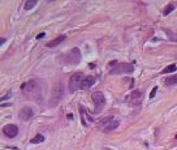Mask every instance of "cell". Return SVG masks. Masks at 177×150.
Returning a JSON list of instances; mask_svg holds the SVG:
<instances>
[{"label":"cell","mask_w":177,"mask_h":150,"mask_svg":"<svg viewBox=\"0 0 177 150\" xmlns=\"http://www.w3.org/2000/svg\"><path fill=\"white\" fill-rule=\"evenodd\" d=\"M175 71H177V65L176 64H171V65H168L167 68L163 69V73L167 74V73H172V72H175Z\"/></svg>","instance_id":"cell-15"},{"label":"cell","mask_w":177,"mask_h":150,"mask_svg":"<svg viewBox=\"0 0 177 150\" xmlns=\"http://www.w3.org/2000/svg\"><path fill=\"white\" fill-rule=\"evenodd\" d=\"M44 35H46V33H41V34H38V35H37V39H42Z\"/></svg>","instance_id":"cell-22"},{"label":"cell","mask_w":177,"mask_h":150,"mask_svg":"<svg viewBox=\"0 0 177 150\" xmlns=\"http://www.w3.org/2000/svg\"><path fill=\"white\" fill-rule=\"evenodd\" d=\"M44 141V137L42 135H37L35 137L31 140V144H41V142H43Z\"/></svg>","instance_id":"cell-18"},{"label":"cell","mask_w":177,"mask_h":150,"mask_svg":"<svg viewBox=\"0 0 177 150\" xmlns=\"http://www.w3.org/2000/svg\"><path fill=\"white\" fill-rule=\"evenodd\" d=\"M156 92H158V86H155L154 89H152L151 94H150V98H154V97H155V94H156Z\"/></svg>","instance_id":"cell-21"},{"label":"cell","mask_w":177,"mask_h":150,"mask_svg":"<svg viewBox=\"0 0 177 150\" xmlns=\"http://www.w3.org/2000/svg\"><path fill=\"white\" fill-rule=\"evenodd\" d=\"M3 133H4L8 138H13L18 135V128H17V125H15V124H7L3 127Z\"/></svg>","instance_id":"cell-6"},{"label":"cell","mask_w":177,"mask_h":150,"mask_svg":"<svg viewBox=\"0 0 177 150\" xmlns=\"http://www.w3.org/2000/svg\"><path fill=\"white\" fill-rule=\"evenodd\" d=\"M84 74L81 72H76V73L72 74V77L69 78V93H74L77 89H81V85H82V81H84Z\"/></svg>","instance_id":"cell-1"},{"label":"cell","mask_w":177,"mask_h":150,"mask_svg":"<svg viewBox=\"0 0 177 150\" xmlns=\"http://www.w3.org/2000/svg\"><path fill=\"white\" fill-rule=\"evenodd\" d=\"M96 78L94 76H88V77H85L84 81H82V85H81V89H88V88H91L94 84H95Z\"/></svg>","instance_id":"cell-10"},{"label":"cell","mask_w":177,"mask_h":150,"mask_svg":"<svg viewBox=\"0 0 177 150\" xmlns=\"http://www.w3.org/2000/svg\"><path fill=\"white\" fill-rule=\"evenodd\" d=\"M93 98V102H94V107H95V114H99V112L103 111L104 106H106V98H104V94L102 92H95L93 93L91 95Z\"/></svg>","instance_id":"cell-2"},{"label":"cell","mask_w":177,"mask_h":150,"mask_svg":"<svg viewBox=\"0 0 177 150\" xmlns=\"http://www.w3.org/2000/svg\"><path fill=\"white\" fill-rule=\"evenodd\" d=\"M64 93H65V89H64V84H57L52 90V95H51V106H56L64 97Z\"/></svg>","instance_id":"cell-3"},{"label":"cell","mask_w":177,"mask_h":150,"mask_svg":"<svg viewBox=\"0 0 177 150\" xmlns=\"http://www.w3.org/2000/svg\"><path fill=\"white\" fill-rule=\"evenodd\" d=\"M134 71L132 64H128V63H120L116 64V67L109 71V74H121V73H132Z\"/></svg>","instance_id":"cell-4"},{"label":"cell","mask_w":177,"mask_h":150,"mask_svg":"<svg viewBox=\"0 0 177 150\" xmlns=\"http://www.w3.org/2000/svg\"><path fill=\"white\" fill-rule=\"evenodd\" d=\"M33 116H34V111L31 107H24L20 111V114H18V117H20L22 122H28V120H30Z\"/></svg>","instance_id":"cell-9"},{"label":"cell","mask_w":177,"mask_h":150,"mask_svg":"<svg viewBox=\"0 0 177 150\" xmlns=\"http://www.w3.org/2000/svg\"><path fill=\"white\" fill-rule=\"evenodd\" d=\"M66 39L65 35H59L56 37L55 39H52V41L50 42V43H47V47H55V46H59V44L61 43V42H64Z\"/></svg>","instance_id":"cell-11"},{"label":"cell","mask_w":177,"mask_h":150,"mask_svg":"<svg viewBox=\"0 0 177 150\" xmlns=\"http://www.w3.org/2000/svg\"><path fill=\"white\" fill-rule=\"evenodd\" d=\"M167 33L169 34V39H172V41L177 42V34H175V33H171V31H168V30H167Z\"/></svg>","instance_id":"cell-20"},{"label":"cell","mask_w":177,"mask_h":150,"mask_svg":"<svg viewBox=\"0 0 177 150\" xmlns=\"http://www.w3.org/2000/svg\"><path fill=\"white\" fill-rule=\"evenodd\" d=\"M165 86H173V85L177 84V74H173V76L171 77H167L165 78Z\"/></svg>","instance_id":"cell-14"},{"label":"cell","mask_w":177,"mask_h":150,"mask_svg":"<svg viewBox=\"0 0 177 150\" xmlns=\"http://www.w3.org/2000/svg\"><path fill=\"white\" fill-rule=\"evenodd\" d=\"M142 97H143L142 92L134 90V92H132L129 95V104H132V106H139V104L142 103Z\"/></svg>","instance_id":"cell-7"},{"label":"cell","mask_w":177,"mask_h":150,"mask_svg":"<svg viewBox=\"0 0 177 150\" xmlns=\"http://www.w3.org/2000/svg\"><path fill=\"white\" fill-rule=\"evenodd\" d=\"M112 120H113V116H104L102 120H99L96 125H98V128H103V127H106L109 122H112Z\"/></svg>","instance_id":"cell-13"},{"label":"cell","mask_w":177,"mask_h":150,"mask_svg":"<svg viewBox=\"0 0 177 150\" xmlns=\"http://www.w3.org/2000/svg\"><path fill=\"white\" fill-rule=\"evenodd\" d=\"M119 124H120L119 120H112V122H109L108 124H107L106 127H104V132H107V133H108V132H112L113 129H116V128L119 127Z\"/></svg>","instance_id":"cell-12"},{"label":"cell","mask_w":177,"mask_h":150,"mask_svg":"<svg viewBox=\"0 0 177 150\" xmlns=\"http://www.w3.org/2000/svg\"><path fill=\"white\" fill-rule=\"evenodd\" d=\"M173 9H175V5H173L172 3H171V4H168L167 7L164 8V10H163V15H164V16H168Z\"/></svg>","instance_id":"cell-17"},{"label":"cell","mask_w":177,"mask_h":150,"mask_svg":"<svg viewBox=\"0 0 177 150\" xmlns=\"http://www.w3.org/2000/svg\"><path fill=\"white\" fill-rule=\"evenodd\" d=\"M37 88H38L37 82L34 81V80H29V81L24 82V84L21 85V92H22L25 95H30L33 92H35Z\"/></svg>","instance_id":"cell-5"},{"label":"cell","mask_w":177,"mask_h":150,"mask_svg":"<svg viewBox=\"0 0 177 150\" xmlns=\"http://www.w3.org/2000/svg\"><path fill=\"white\" fill-rule=\"evenodd\" d=\"M176 140H177V135H176Z\"/></svg>","instance_id":"cell-23"},{"label":"cell","mask_w":177,"mask_h":150,"mask_svg":"<svg viewBox=\"0 0 177 150\" xmlns=\"http://www.w3.org/2000/svg\"><path fill=\"white\" fill-rule=\"evenodd\" d=\"M37 4V0H26L25 3V10H29L31 9V8H34Z\"/></svg>","instance_id":"cell-16"},{"label":"cell","mask_w":177,"mask_h":150,"mask_svg":"<svg viewBox=\"0 0 177 150\" xmlns=\"http://www.w3.org/2000/svg\"><path fill=\"white\" fill-rule=\"evenodd\" d=\"M66 56H68V58H66V61L71 64H77L81 60V52H80L78 49H73Z\"/></svg>","instance_id":"cell-8"},{"label":"cell","mask_w":177,"mask_h":150,"mask_svg":"<svg viewBox=\"0 0 177 150\" xmlns=\"http://www.w3.org/2000/svg\"><path fill=\"white\" fill-rule=\"evenodd\" d=\"M80 112H81V117H82V124H84L85 127H86L87 124H86V119H85V110L81 107V110H80Z\"/></svg>","instance_id":"cell-19"}]
</instances>
